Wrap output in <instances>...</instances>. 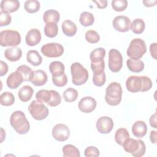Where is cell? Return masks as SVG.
Returning <instances> with one entry per match:
<instances>
[{"label":"cell","mask_w":157,"mask_h":157,"mask_svg":"<svg viewBox=\"0 0 157 157\" xmlns=\"http://www.w3.org/2000/svg\"><path fill=\"white\" fill-rule=\"evenodd\" d=\"M10 124L19 134H26L30 129V124L25 113L21 110L14 111L10 117Z\"/></svg>","instance_id":"cell-1"},{"label":"cell","mask_w":157,"mask_h":157,"mask_svg":"<svg viewBox=\"0 0 157 157\" xmlns=\"http://www.w3.org/2000/svg\"><path fill=\"white\" fill-rule=\"evenodd\" d=\"M123 90L121 85L116 82L110 83L106 88L105 101L111 106L118 105L122 99Z\"/></svg>","instance_id":"cell-2"},{"label":"cell","mask_w":157,"mask_h":157,"mask_svg":"<svg viewBox=\"0 0 157 157\" xmlns=\"http://www.w3.org/2000/svg\"><path fill=\"white\" fill-rule=\"evenodd\" d=\"M121 146L126 152L131 154L134 157L142 156L146 151L145 143L140 139L128 137L124 140Z\"/></svg>","instance_id":"cell-3"},{"label":"cell","mask_w":157,"mask_h":157,"mask_svg":"<svg viewBox=\"0 0 157 157\" xmlns=\"http://www.w3.org/2000/svg\"><path fill=\"white\" fill-rule=\"evenodd\" d=\"M147 52L145 41L140 38L133 39L126 50V55L131 59H140Z\"/></svg>","instance_id":"cell-4"},{"label":"cell","mask_w":157,"mask_h":157,"mask_svg":"<svg viewBox=\"0 0 157 157\" xmlns=\"http://www.w3.org/2000/svg\"><path fill=\"white\" fill-rule=\"evenodd\" d=\"M71 73L72 83L77 86L85 83L89 77L87 69L78 62L74 63L71 64Z\"/></svg>","instance_id":"cell-5"},{"label":"cell","mask_w":157,"mask_h":157,"mask_svg":"<svg viewBox=\"0 0 157 157\" xmlns=\"http://www.w3.org/2000/svg\"><path fill=\"white\" fill-rule=\"evenodd\" d=\"M21 41L20 34L17 31L7 29L0 33V45L2 47H17Z\"/></svg>","instance_id":"cell-6"},{"label":"cell","mask_w":157,"mask_h":157,"mask_svg":"<svg viewBox=\"0 0 157 157\" xmlns=\"http://www.w3.org/2000/svg\"><path fill=\"white\" fill-rule=\"evenodd\" d=\"M28 111L36 120H42L48 115V109L43 102L37 100H33L28 106Z\"/></svg>","instance_id":"cell-7"},{"label":"cell","mask_w":157,"mask_h":157,"mask_svg":"<svg viewBox=\"0 0 157 157\" xmlns=\"http://www.w3.org/2000/svg\"><path fill=\"white\" fill-rule=\"evenodd\" d=\"M40 51L46 57L57 58L63 55L64 49L61 44L56 42H52L42 45Z\"/></svg>","instance_id":"cell-8"},{"label":"cell","mask_w":157,"mask_h":157,"mask_svg":"<svg viewBox=\"0 0 157 157\" xmlns=\"http://www.w3.org/2000/svg\"><path fill=\"white\" fill-rule=\"evenodd\" d=\"M109 68L112 72H119L123 67V56L117 49L112 48L109 52Z\"/></svg>","instance_id":"cell-9"},{"label":"cell","mask_w":157,"mask_h":157,"mask_svg":"<svg viewBox=\"0 0 157 157\" xmlns=\"http://www.w3.org/2000/svg\"><path fill=\"white\" fill-rule=\"evenodd\" d=\"M53 137L59 142H64L67 140L70 136V130L64 124H56L52 129Z\"/></svg>","instance_id":"cell-10"},{"label":"cell","mask_w":157,"mask_h":157,"mask_svg":"<svg viewBox=\"0 0 157 157\" xmlns=\"http://www.w3.org/2000/svg\"><path fill=\"white\" fill-rule=\"evenodd\" d=\"M113 120L107 116H103L99 118L96 121V127L98 131L101 134H109L113 128Z\"/></svg>","instance_id":"cell-11"},{"label":"cell","mask_w":157,"mask_h":157,"mask_svg":"<svg viewBox=\"0 0 157 157\" xmlns=\"http://www.w3.org/2000/svg\"><path fill=\"white\" fill-rule=\"evenodd\" d=\"M113 28L119 32L125 33L129 30L131 21L130 19L124 15H118L112 21Z\"/></svg>","instance_id":"cell-12"},{"label":"cell","mask_w":157,"mask_h":157,"mask_svg":"<svg viewBox=\"0 0 157 157\" xmlns=\"http://www.w3.org/2000/svg\"><path fill=\"white\" fill-rule=\"evenodd\" d=\"M97 103L94 98L91 96H85L82 98L78 102V107L79 110L83 113H91L96 107Z\"/></svg>","instance_id":"cell-13"},{"label":"cell","mask_w":157,"mask_h":157,"mask_svg":"<svg viewBox=\"0 0 157 157\" xmlns=\"http://www.w3.org/2000/svg\"><path fill=\"white\" fill-rule=\"evenodd\" d=\"M126 89L131 93L141 91L142 87V80L141 76L131 75L126 80Z\"/></svg>","instance_id":"cell-14"},{"label":"cell","mask_w":157,"mask_h":157,"mask_svg":"<svg viewBox=\"0 0 157 157\" xmlns=\"http://www.w3.org/2000/svg\"><path fill=\"white\" fill-rule=\"evenodd\" d=\"M24 82V79L21 74L16 70L12 72L7 77L6 80L7 86L10 89H16Z\"/></svg>","instance_id":"cell-15"},{"label":"cell","mask_w":157,"mask_h":157,"mask_svg":"<svg viewBox=\"0 0 157 157\" xmlns=\"http://www.w3.org/2000/svg\"><path fill=\"white\" fill-rule=\"evenodd\" d=\"M47 79L48 77L47 73L42 69H38L33 71L29 82L36 86H40L47 83Z\"/></svg>","instance_id":"cell-16"},{"label":"cell","mask_w":157,"mask_h":157,"mask_svg":"<svg viewBox=\"0 0 157 157\" xmlns=\"http://www.w3.org/2000/svg\"><path fill=\"white\" fill-rule=\"evenodd\" d=\"M41 38L40 31L37 29L33 28L27 33L25 37V42L28 46L33 47L40 42Z\"/></svg>","instance_id":"cell-17"},{"label":"cell","mask_w":157,"mask_h":157,"mask_svg":"<svg viewBox=\"0 0 157 157\" xmlns=\"http://www.w3.org/2000/svg\"><path fill=\"white\" fill-rule=\"evenodd\" d=\"M20 6V2L18 0H2L0 3L1 11L8 13L17 11Z\"/></svg>","instance_id":"cell-18"},{"label":"cell","mask_w":157,"mask_h":157,"mask_svg":"<svg viewBox=\"0 0 157 157\" xmlns=\"http://www.w3.org/2000/svg\"><path fill=\"white\" fill-rule=\"evenodd\" d=\"M131 131L132 134L135 137L141 138L146 135L147 132V126L145 121L138 120L132 124Z\"/></svg>","instance_id":"cell-19"},{"label":"cell","mask_w":157,"mask_h":157,"mask_svg":"<svg viewBox=\"0 0 157 157\" xmlns=\"http://www.w3.org/2000/svg\"><path fill=\"white\" fill-rule=\"evenodd\" d=\"M22 56V51L20 48L12 47L7 48L4 51V56L9 61L14 62L18 61Z\"/></svg>","instance_id":"cell-20"},{"label":"cell","mask_w":157,"mask_h":157,"mask_svg":"<svg viewBox=\"0 0 157 157\" xmlns=\"http://www.w3.org/2000/svg\"><path fill=\"white\" fill-rule=\"evenodd\" d=\"M61 29L64 34L68 37L74 36L77 31L75 23L70 20H66L62 23Z\"/></svg>","instance_id":"cell-21"},{"label":"cell","mask_w":157,"mask_h":157,"mask_svg":"<svg viewBox=\"0 0 157 157\" xmlns=\"http://www.w3.org/2000/svg\"><path fill=\"white\" fill-rule=\"evenodd\" d=\"M126 66L130 71L136 73L140 72L144 69V63L140 59H134L129 58L126 61Z\"/></svg>","instance_id":"cell-22"},{"label":"cell","mask_w":157,"mask_h":157,"mask_svg":"<svg viewBox=\"0 0 157 157\" xmlns=\"http://www.w3.org/2000/svg\"><path fill=\"white\" fill-rule=\"evenodd\" d=\"M34 93L33 88L29 85H25L22 86L18 92V96L20 100L23 102L29 101Z\"/></svg>","instance_id":"cell-23"},{"label":"cell","mask_w":157,"mask_h":157,"mask_svg":"<svg viewBox=\"0 0 157 157\" xmlns=\"http://www.w3.org/2000/svg\"><path fill=\"white\" fill-rule=\"evenodd\" d=\"M27 61L34 66H39L42 62V58L37 50H31L26 53Z\"/></svg>","instance_id":"cell-24"},{"label":"cell","mask_w":157,"mask_h":157,"mask_svg":"<svg viewBox=\"0 0 157 157\" xmlns=\"http://www.w3.org/2000/svg\"><path fill=\"white\" fill-rule=\"evenodd\" d=\"M43 20L47 24L50 22L57 23L60 19L59 13L54 9H49L46 10L43 14Z\"/></svg>","instance_id":"cell-25"},{"label":"cell","mask_w":157,"mask_h":157,"mask_svg":"<svg viewBox=\"0 0 157 157\" xmlns=\"http://www.w3.org/2000/svg\"><path fill=\"white\" fill-rule=\"evenodd\" d=\"M49 70L52 76H56L64 73V65L59 61H55L50 63L49 65Z\"/></svg>","instance_id":"cell-26"},{"label":"cell","mask_w":157,"mask_h":157,"mask_svg":"<svg viewBox=\"0 0 157 157\" xmlns=\"http://www.w3.org/2000/svg\"><path fill=\"white\" fill-rule=\"evenodd\" d=\"M62 152L63 156L65 157H80V151L72 144H66L63 147Z\"/></svg>","instance_id":"cell-27"},{"label":"cell","mask_w":157,"mask_h":157,"mask_svg":"<svg viewBox=\"0 0 157 157\" xmlns=\"http://www.w3.org/2000/svg\"><path fill=\"white\" fill-rule=\"evenodd\" d=\"M145 28V23L141 18H136L131 23L130 29L134 34H142L144 31Z\"/></svg>","instance_id":"cell-28"},{"label":"cell","mask_w":157,"mask_h":157,"mask_svg":"<svg viewBox=\"0 0 157 157\" xmlns=\"http://www.w3.org/2000/svg\"><path fill=\"white\" fill-rule=\"evenodd\" d=\"M105 56V50L102 47H99L94 49L90 55L91 62H99L104 60Z\"/></svg>","instance_id":"cell-29"},{"label":"cell","mask_w":157,"mask_h":157,"mask_svg":"<svg viewBox=\"0 0 157 157\" xmlns=\"http://www.w3.org/2000/svg\"><path fill=\"white\" fill-rule=\"evenodd\" d=\"M80 24L85 27L91 26L94 22V17L93 13L88 12H83L79 17Z\"/></svg>","instance_id":"cell-30"},{"label":"cell","mask_w":157,"mask_h":157,"mask_svg":"<svg viewBox=\"0 0 157 157\" xmlns=\"http://www.w3.org/2000/svg\"><path fill=\"white\" fill-rule=\"evenodd\" d=\"M45 35L50 38L55 37L57 36L58 33V27L57 23L54 22H50L45 25L44 27Z\"/></svg>","instance_id":"cell-31"},{"label":"cell","mask_w":157,"mask_h":157,"mask_svg":"<svg viewBox=\"0 0 157 157\" xmlns=\"http://www.w3.org/2000/svg\"><path fill=\"white\" fill-rule=\"evenodd\" d=\"M40 2L37 0H28L25 2V10L29 13H34L40 9Z\"/></svg>","instance_id":"cell-32"},{"label":"cell","mask_w":157,"mask_h":157,"mask_svg":"<svg viewBox=\"0 0 157 157\" xmlns=\"http://www.w3.org/2000/svg\"><path fill=\"white\" fill-rule=\"evenodd\" d=\"M0 102L3 106H10L15 102V97L11 92H3L0 96Z\"/></svg>","instance_id":"cell-33"},{"label":"cell","mask_w":157,"mask_h":157,"mask_svg":"<svg viewBox=\"0 0 157 157\" xmlns=\"http://www.w3.org/2000/svg\"><path fill=\"white\" fill-rule=\"evenodd\" d=\"M128 137H130V136L128 130L125 128H119L115 132V140L119 145H121L124 140Z\"/></svg>","instance_id":"cell-34"},{"label":"cell","mask_w":157,"mask_h":157,"mask_svg":"<svg viewBox=\"0 0 157 157\" xmlns=\"http://www.w3.org/2000/svg\"><path fill=\"white\" fill-rule=\"evenodd\" d=\"M64 101L67 102H74L78 97V91L77 90L70 87L67 88L63 94Z\"/></svg>","instance_id":"cell-35"},{"label":"cell","mask_w":157,"mask_h":157,"mask_svg":"<svg viewBox=\"0 0 157 157\" xmlns=\"http://www.w3.org/2000/svg\"><path fill=\"white\" fill-rule=\"evenodd\" d=\"M35 97L37 101L42 102H45L47 104L51 99L52 93L50 90H40L36 93Z\"/></svg>","instance_id":"cell-36"},{"label":"cell","mask_w":157,"mask_h":157,"mask_svg":"<svg viewBox=\"0 0 157 157\" xmlns=\"http://www.w3.org/2000/svg\"><path fill=\"white\" fill-rule=\"evenodd\" d=\"M17 71L20 72L23 75L24 82L29 81L33 73V71L32 70V69L25 64L19 66L17 68Z\"/></svg>","instance_id":"cell-37"},{"label":"cell","mask_w":157,"mask_h":157,"mask_svg":"<svg viewBox=\"0 0 157 157\" xmlns=\"http://www.w3.org/2000/svg\"><path fill=\"white\" fill-rule=\"evenodd\" d=\"M85 38L90 44H96L100 40L99 34L94 30H88L85 34Z\"/></svg>","instance_id":"cell-38"},{"label":"cell","mask_w":157,"mask_h":157,"mask_svg":"<svg viewBox=\"0 0 157 157\" xmlns=\"http://www.w3.org/2000/svg\"><path fill=\"white\" fill-rule=\"evenodd\" d=\"M128 3L126 0H113L111 2L112 9L116 12L124 11L128 7Z\"/></svg>","instance_id":"cell-39"},{"label":"cell","mask_w":157,"mask_h":157,"mask_svg":"<svg viewBox=\"0 0 157 157\" xmlns=\"http://www.w3.org/2000/svg\"><path fill=\"white\" fill-rule=\"evenodd\" d=\"M52 82L55 86L58 87H63L67 84V78L66 75L64 73L59 75L52 76Z\"/></svg>","instance_id":"cell-40"},{"label":"cell","mask_w":157,"mask_h":157,"mask_svg":"<svg viewBox=\"0 0 157 157\" xmlns=\"http://www.w3.org/2000/svg\"><path fill=\"white\" fill-rule=\"evenodd\" d=\"M106 80V76L104 72L101 74H93V82L94 85L97 86H103Z\"/></svg>","instance_id":"cell-41"},{"label":"cell","mask_w":157,"mask_h":157,"mask_svg":"<svg viewBox=\"0 0 157 157\" xmlns=\"http://www.w3.org/2000/svg\"><path fill=\"white\" fill-rule=\"evenodd\" d=\"M52 93V98L50 102L47 104L50 107H56L60 104L61 102V97L59 93L55 90H50Z\"/></svg>","instance_id":"cell-42"},{"label":"cell","mask_w":157,"mask_h":157,"mask_svg":"<svg viewBox=\"0 0 157 157\" xmlns=\"http://www.w3.org/2000/svg\"><path fill=\"white\" fill-rule=\"evenodd\" d=\"M91 68L93 74H101L104 72L105 62L104 60L95 63L91 62Z\"/></svg>","instance_id":"cell-43"},{"label":"cell","mask_w":157,"mask_h":157,"mask_svg":"<svg viewBox=\"0 0 157 157\" xmlns=\"http://www.w3.org/2000/svg\"><path fill=\"white\" fill-rule=\"evenodd\" d=\"M84 155L86 157H98L100 155L99 150L94 146H89L86 147L84 151Z\"/></svg>","instance_id":"cell-44"},{"label":"cell","mask_w":157,"mask_h":157,"mask_svg":"<svg viewBox=\"0 0 157 157\" xmlns=\"http://www.w3.org/2000/svg\"><path fill=\"white\" fill-rule=\"evenodd\" d=\"M12 21V17L8 13L1 11L0 12V26H7Z\"/></svg>","instance_id":"cell-45"},{"label":"cell","mask_w":157,"mask_h":157,"mask_svg":"<svg viewBox=\"0 0 157 157\" xmlns=\"http://www.w3.org/2000/svg\"><path fill=\"white\" fill-rule=\"evenodd\" d=\"M142 80V87L141 90V92H145L149 91L153 85V83L150 77L147 76H141Z\"/></svg>","instance_id":"cell-46"},{"label":"cell","mask_w":157,"mask_h":157,"mask_svg":"<svg viewBox=\"0 0 157 157\" xmlns=\"http://www.w3.org/2000/svg\"><path fill=\"white\" fill-rule=\"evenodd\" d=\"M9 70V66L7 64L3 61H0V76L2 77L7 74Z\"/></svg>","instance_id":"cell-47"},{"label":"cell","mask_w":157,"mask_h":157,"mask_svg":"<svg viewBox=\"0 0 157 157\" xmlns=\"http://www.w3.org/2000/svg\"><path fill=\"white\" fill-rule=\"evenodd\" d=\"M156 43H151L150 45V53L152 58L156 59Z\"/></svg>","instance_id":"cell-48"},{"label":"cell","mask_w":157,"mask_h":157,"mask_svg":"<svg viewBox=\"0 0 157 157\" xmlns=\"http://www.w3.org/2000/svg\"><path fill=\"white\" fill-rule=\"evenodd\" d=\"M96 4V6L99 9H105L107 6V0H99V1H93Z\"/></svg>","instance_id":"cell-49"},{"label":"cell","mask_w":157,"mask_h":157,"mask_svg":"<svg viewBox=\"0 0 157 157\" xmlns=\"http://www.w3.org/2000/svg\"><path fill=\"white\" fill-rule=\"evenodd\" d=\"M149 122H150V126L155 128L156 129L157 128V125H156V113H155L154 114H153L152 115L150 116V119H149Z\"/></svg>","instance_id":"cell-50"},{"label":"cell","mask_w":157,"mask_h":157,"mask_svg":"<svg viewBox=\"0 0 157 157\" xmlns=\"http://www.w3.org/2000/svg\"><path fill=\"white\" fill-rule=\"evenodd\" d=\"M150 140L152 144H156L157 142V131L152 130L150 134Z\"/></svg>","instance_id":"cell-51"},{"label":"cell","mask_w":157,"mask_h":157,"mask_svg":"<svg viewBox=\"0 0 157 157\" xmlns=\"http://www.w3.org/2000/svg\"><path fill=\"white\" fill-rule=\"evenodd\" d=\"M145 7H152V6H155L157 2L156 0H145L142 1Z\"/></svg>","instance_id":"cell-52"}]
</instances>
